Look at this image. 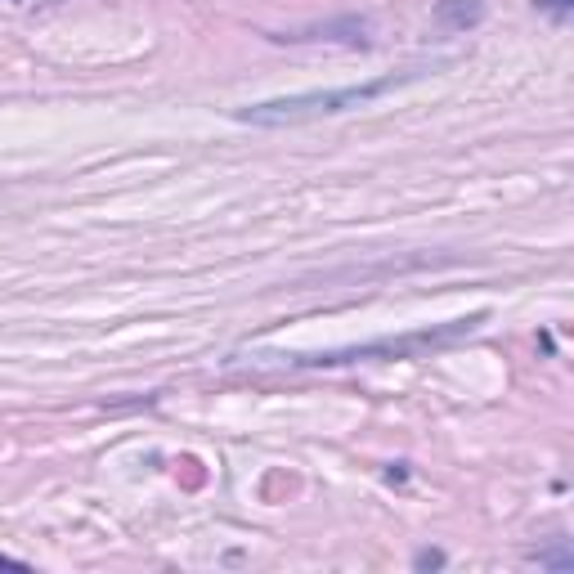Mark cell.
I'll return each instance as SVG.
<instances>
[{
	"label": "cell",
	"instance_id": "obj_2",
	"mask_svg": "<svg viewBox=\"0 0 574 574\" xmlns=\"http://www.w3.org/2000/svg\"><path fill=\"white\" fill-rule=\"evenodd\" d=\"M480 319H485V314H471V319H458L453 328H444V332H413V337H386V341H373V346L328 350V355H296L292 364H301V368H332V364H355V359H377V355H386V359H395V355H413V350H422V346H440V341L462 337V332H471Z\"/></svg>",
	"mask_w": 574,
	"mask_h": 574
},
{
	"label": "cell",
	"instance_id": "obj_4",
	"mask_svg": "<svg viewBox=\"0 0 574 574\" xmlns=\"http://www.w3.org/2000/svg\"><path fill=\"white\" fill-rule=\"evenodd\" d=\"M539 9H548V14H566L570 0H539Z\"/></svg>",
	"mask_w": 574,
	"mask_h": 574
},
{
	"label": "cell",
	"instance_id": "obj_6",
	"mask_svg": "<svg viewBox=\"0 0 574 574\" xmlns=\"http://www.w3.org/2000/svg\"><path fill=\"white\" fill-rule=\"evenodd\" d=\"M0 570H23V561H14V557H0Z\"/></svg>",
	"mask_w": 574,
	"mask_h": 574
},
{
	"label": "cell",
	"instance_id": "obj_1",
	"mask_svg": "<svg viewBox=\"0 0 574 574\" xmlns=\"http://www.w3.org/2000/svg\"><path fill=\"white\" fill-rule=\"evenodd\" d=\"M427 68H409V72H391V77H377L364 81V86H341V90H301V95H283V99H265V104L252 108H238V122L243 126H301L314 122V117H337L350 113V108H364L373 99L391 95V90L418 81Z\"/></svg>",
	"mask_w": 574,
	"mask_h": 574
},
{
	"label": "cell",
	"instance_id": "obj_5",
	"mask_svg": "<svg viewBox=\"0 0 574 574\" xmlns=\"http://www.w3.org/2000/svg\"><path fill=\"white\" fill-rule=\"evenodd\" d=\"M440 561H444L440 552H422V557H418V566H440Z\"/></svg>",
	"mask_w": 574,
	"mask_h": 574
},
{
	"label": "cell",
	"instance_id": "obj_3",
	"mask_svg": "<svg viewBox=\"0 0 574 574\" xmlns=\"http://www.w3.org/2000/svg\"><path fill=\"white\" fill-rule=\"evenodd\" d=\"M480 18H485V0H440L435 5V23L444 27H476Z\"/></svg>",
	"mask_w": 574,
	"mask_h": 574
}]
</instances>
